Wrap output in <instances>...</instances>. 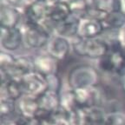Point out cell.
<instances>
[{
    "label": "cell",
    "mask_w": 125,
    "mask_h": 125,
    "mask_svg": "<svg viewBox=\"0 0 125 125\" xmlns=\"http://www.w3.org/2000/svg\"><path fill=\"white\" fill-rule=\"evenodd\" d=\"M75 53L80 57L101 59L109 53V44L103 38H79L72 44Z\"/></svg>",
    "instance_id": "1"
},
{
    "label": "cell",
    "mask_w": 125,
    "mask_h": 125,
    "mask_svg": "<svg viewBox=\"0 0 125 125\" xmlns=\"http://www.w3.org/2000/svg\"><path fill=\"white\" fill-rule=\"evenodd\" d=\"M23 43L31 49H42L48 44L51 35L42 24L28 22L21 27Z\"/></svg>",
    "instance_id": "2"
},
{
    "label": "cell",
    "mask_w": 125,
    "mask_h": 125,
    "mask_svg": "<svg viewBox=\"0 0 125 125\" xmlns=\"http://www.w3.org/2000/svg\"><path fill=\"white\" fill-rule=\"evenodd\" d=\"M97 82V71L90 66H78L69 75V84L72 90L96 87Z\"/></svg>",
    "instance_id": "3"
},
{
    "label": "cell",
    "mask_w": 125,
    "mask_h": 125,
    "mask_svg": "<svg viewBox=\"0 0 125 125\" xmlns=\"http://www.w3.org/2000/svg\"><path fill=\"white\" fill-rule=\"evenodd\" d=\"M23 95L39 98L49 90V83L46 76L37 71L24 76L21 80Z\"/></svg>",
    "instance_id": "4"
},
{
    "label": "cell",
    "mask_w": 125,
    "mask_h": 125,
    "mask_svg": "<svg viewBox=\"0 0 125 125\" xmlns=\"http://www.w3.org/2000/svg\"><path fill=\"white\" fill-rule=\"evenodd\" d=\"M71 43L69 39L57 34L51 35L46 46L47 53L57 61L63 60L70 54Z\"/></svg>",
    "instance_id": "5"
},
{
    "label": "cell",
    "mask_w": 125,
    "mask_h": 125,
    "mask_svg": "<svg viewBox=\"0 0 125 125\" xmlns=\"http://www.w3.org/2000/svg\"><path fill=\"white\" fill-rule=\"evenodd\" d=\"M1 46L6 51H14L19 49L23 43L21 28L1 27Z\"/></svg>",
    "instance_id": "6"
},
{
    "label": "cell",
    "mask_w": 125,
    "mask_h": 125,
    "mask_svg": "<svg viewBox=\"0 0 125 125\" xmlns=\"http://www.w3.org/2000/svg\"><path fill=\"white\" fill-rule=\"evenodd\" d=\"M16 109L18 115L26 118H37L41 113V108L38 98L23 95L18 101L16 102Z\"/></svg>",
    "instance_id": "7"
},
{
    "label": "cell",
    "mask_w": 125,
    "mask_h": 125,
    "mask_svg": "<svg viewBox=\"0 0 125 125\" xmlns=\"http://www.w3.org/2000/svg\"><path fill=\"white\" fill-rule=\"evenodd\" d=\"M47 4V20L55 25L64 21L72 14L68 4L64 0H51Z\"/></svg>",
    "instance_id": "8"
},
{
    "label": "cell",
    "mask_w": 125,
    "mask_h": 125,
    "mask_svg": "<svg viewBox=\"0 0 125 125\" xmlns=\"http://www.w3.org/2000/svg\"><path fill=\"white\" fill-rule=\"evenodd\" d=\"M103 23L88 17H83L79 20L77 37L79 38L89 39L99 37L104 31Z\"/></svg>",
    "instance_id": "9"
},
{
    "label": "cell",
    "mask_w": 125,
    "mask_h": 125,
    "mask_svg": "<svg viewBox=\"0 0 125 125\" xmlns=\"http://www.w3.org/2000/svg\"><path fill=\"white\" fill-rule=\"evenodd\" d=\"M25 14L28 22L37 24H43L47 20L48 4L42 0H34L25 7Z\"/></svg>",
    "instance_id": "10"
},
{
    "label": "cell",
    "mask_w": 125,
    "mask_h": 125,
    "mask_svg": "<svg viewBox=\"0 0 125 125\" xmlns=\"http://www.w3.org/2000/svg\"><path fill=\"white\" fill-rule=\"evenodd\" d=\"M79 20H80V18L71 14L64 21L57 23L55 28L54 33L64 37L68 39L69 37L77 36Z\"/></svg>",
    "instance_id": "11"
},
{
    "label": "cell",
    "mask_w": 125,
    "mask_h": 125,
    "mask_svg": "<svg viewBox=\"0 0 125 125\" xmlns=\"http://www.w3.org/2000/svg\"><path fill=\"white\" fill-rule=\"evenodd\" d=\"M34 66H35V71L40 73L46 77L56 75L57 72V60L48 54L36 57L34 59Z\"/></svg>",
    "instance_id": "12"
},
{
    "label": "cell",
    "mask_w": 125,
    "mask_h": 125,
    "mask_svg": "<svg viewBox=\"0 0 125 125\" xmlns=\"http://www.w3.org/2000/svg\"><path fill=\"white\" fill-rule=\"evenodd\" d=\"M20 18H21V15L17 8L3 4L1 7V11H0L1 27H18V24L20 22Z\"/></svg>",
    "instance_id": "13"
},
{
    "label": "cell",
    "mask_w": 125,
    "mask_h": 125,
    "mask_svg": "<svg viewBox=\"0 0 125 125\" xmlns=\"http://www.w3.org/2000/svg\"><path fill=\"white\" fill-rule=\"evenodd\" d=\"M104 29L109 31H119L125 25V15L122 12H111L103 22Z\"/></svg>",
    "instance_id": "14"
},
{
    "label": "cell",
    "mask_w": 125,
    "mask_h": 125,
    "mask_svg": "<svg viewBox=\"0 0 125 125\" xmlns=\"http://www.w3.org/2000/svg\"><path fill=\"white\" fill-rule=\"evenodd\" d=\"M104 125H125V115L120 112H110L107 114Z\"/></svg>",
    "instance_id": "15"
},
{
    "label": "cell",
    "mask_w": 125,
    "mask_h": 125,
    "mask_svg": "<svg viewBox=\"0 0 125 125\" xmlns=\"http://www.w3.org/2000/svg\"><path fill=\"white\" fill-rule=\"evenodd\" d=\"M16 60V57L11 55L8 51H1L0 54V65H1V70L5 71L8 69H10L14 64Z\"/></svg>",
    "instance_id": "16"
},
{
    "label": "cell",
    "mask_w": 125,
    "mask_h": 125,
    "mask_svg": "<svg viewBox=\"0 0 125 125\" xmlns=\"http://www.w3.org/2000/svg\"><path fill=\"white\" fill-rule=\"evenodd\" d=\"M4 4L6 5H10L12 7H15L18 9V6L22 5L23 2H25V0H3Z\"/></svg>",
    "instance_id": "17"
},
{
    "label": "cell",
    "mask_w": 125,
    "mask_h": 125,
    "mask_svg": "<svg viewBox=\"0 0 125 125\" xmlns=\"http://www.w3.org/2000/svg\"><path fill=\"white\" fill-rule=\"evenodd\" d=\"M122 87H123V90L125 93V76L123 77V82H122Z\"/></svg>",
    "instance_id": "18"
},
{
    "label": "cell",
    "mask_w": 125,
    "mask_h": 125,
    "mask_svg": "<svg viewBox=\"0 0 125 125\" xmlns=\"http://www.w3.org/2000/svg\"><path fill=\"white\" fill-rule=\"evenodd\" d=\"M11 125H13V124H11Z\"/></svg>",
    "instance_id": "19"
}]
</instances>
